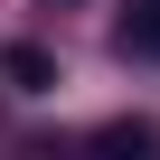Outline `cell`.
Returning a JSON list of instances; mask_svg holds the SVG:
<instances>
[{
	"label": "cell",
	"mask_w": 160,
	"mask_h": 160,
	"mask_svg": "<svg viewBox=\"0 0 160 160\" xmlns=\"http://www.w3.org/2000/svg\"><path fill=\"white\" fill-rule=\"evenodd\" d=\"M113 47L160 66V0H122V19H113Z\"/></svg>",
	"instance_id": "cell-1"
},
{
	"label": "cell",
	"mask_w": 160,
	"mask_h": 160,
	"mask_svg": "<svg viewBox=\"0 0 160 160\" xmlns=\"http://www.w3.org/2000/svg\"><path fill=\"white\" fill-rule=\"evenodd\" d=\"M0 75H10L19 94H47V85H57V57H47V47H0Z\"/></svg>",
	"instance_id": "cell-2"
},
{
	"label": "cell",
	"mask_w": 160,
	"mask_h": 160,
	"mask_svg": "<svg viewBox=\"0 0 160 160\" xmlns=\"http://www.w3.org/2000/svg\"><path fill=\"white\" fill-rule=\"evenodd\" d=\"M104 151H160V132H151V122H113V132H104Z\"/></svg>",
	"instance_id": "cell-3"
}]
</instances>
